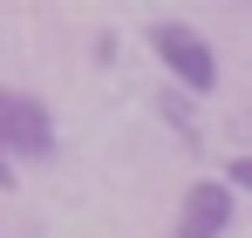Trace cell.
<instances>
[{"mask_svg":"<svg viewBox=\"0 0 252 238\" xmlns=\"http://www.w3.org/2000/svg\"><path fill=\"white\" fill-rule=\"evenodd\" d=\"M150 48L164 55V68L191 95H211V82H218V61H211V48L198 28H184V21H150Z\"/></svg>","mask_w":252,"mask_h":238,"instance_id":"6da1fadb","label":"cell"},{"mask_svg":"<svg viewBox=\"0 0 252 238\" xmlns=\"http://www.w3.org/2000/svg\"><path fill=\"white\" fill-rule=\"evenodd\" d=\"M0 150L21 163H41L55 157V122L34 95H21V89H0Z\"/></svg>","mask_w":252,"mask_h":238,"instance_id":"7a4b0ae2","label":"cell"},{"mask_svg":"<svg viewBox=\"0 0 252 238\" xmlns=\"http://www.w3.org/2000/svg\"><path fill=\"white\" fill-rule=\"evenodd\" d=\"M225 225H232V184L205 177V184L184 191V211H177V232L170 238H218Z\"/></svg>","mask_w":252,"mask_h":238,"instance_id":"3957f363","label":"cell"},{"mask_svg":"<svg viewBox=\"0 0 252 238\" xmlns=\"http://www.w3.org/2000/svg\"><path fill=\"white\" fill-rule=\"evenodd\" d=\"M225 184H252V157H232V163H225Z\"/></svg>","mask_w":252,"mask_h":238,"instance_id":"277c9868","label":"cell"},{"mask_svg":"<svg viewBox=\"0 0 252 238\" xmlns=\"http://www.w3.org/2000/svg\"><path fill=\"white\" fill-rule=\"evenodd\" d=\"M0 184H7V150H0Z\"/></svg>","mask_w":252,"mask_h":238,"instance_id":"5b68a950","label":"cell"}]
</instances>
